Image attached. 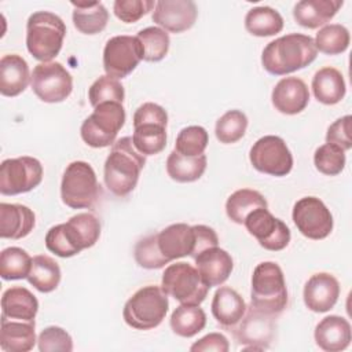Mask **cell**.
Segmentation results:
<instances>
[{
  "instance_id": "6da1fadb",
  "label": "cell",
  "mask_w": 352,
  "mask_h": 352,
  "mask_svg": "<svg viewBox=\"0 0 352 352\" xmlns=\"http://www.w3.org/2000/svg\"><path fill=\"white\" fill-rule=\"evenodd\" d=\"M316 55L318 50L311 36L289 33L264 47L261 65L270 74L286 76L311 65Z\"/></svg>"
},
{
  "instance_id": "7a4b0ae2",
  "label": "cell",
  "mask_w": 352,
  "mask_h": 352,
  "mask_svg": "<svg viewBox=\"0 0 352 352\" xmlns=\"http://www.w3.org/2000/svg\"><path fill=\"white\" fill-rule=\"evenodd\" d=\"M144 165L146 157L135 148L131 136L116 140L103 168L107 190L116 197H126L135 190Z\"/></svg>"
},
{
  "instance_id": "3957f363",
  "label": "cell",
  "mask_w": 352,
  "mask_h": 352,
  "mask_svg": "<svg viewBox=\"0 0 352 352\" xmlns=\"http://www.w3.org/2000/svg\"><path fill=\"white\" fill-rule=\"evenodd\" d=\"M100 236L99 219L88 212L72 216L66 223L51 227L45 235V246L54 254L67 258L92 248Z\"/></svg>"
},
{
  "instance_id": "277c9868",
  "label": "cell",
  "mask_w": 352,
  "mask_h": 352,
  "mask_svg": "<svg viewBox=\"0 0 352 352\" xmlns=\"http://www.w3.org/2000/svg\"><path fill=\"white\" fill-rule=\"evenodd\" d=\"M66 25L50 11L33 12L26 23V47L34 59L51 62L62 50Z\"/></svg>"
},
{
  "instance_id": "5b68a950",
  "label": "cell",
  "mask_w": 352,
  "mask_h": 352,
  "mask_svg": "<svg viewBox=\"0 0 352 352\" xmlns=\"http://www.w3.org/2000/svg\"><path fill=\"white\" fill-rule=\"evenodd\" d=\"M252 305L274 316L280 315L289 301L282 268L274 261L256 265L252 275Z\"/></svg>"
},
{
  "instance_id": "8992f818",
  "label": "cell",
  "mask_w": 352,
  "mask_h": 352,
  "mask_svg": "<svg viewBox=\"0 0 352 352\" xmlns=\"http://www.w3.org/2000/svg\"><path fill=\"white\" fill-rule=\"evenodd\" d=\"M168 308V294L162 287L147 285L128 298L122 309V318L132 329L151 330L162 323Z\"/></svg>"
},
{
  "instance_id": "52a82bcc",
  "label": "cell",
  "mask_w": 352,
  "mask_h": 352,
  "mask_svg": "<svg viewBox=\"0 0 352 352\" xmlns=\"http://www.w3.org/2000/svg\"><path fill=\"white\" fill-rule=\"evenodd\" d=\"M100 195L94 168L85 161L70 162L62 176L60 198L72 209H91Z\"/></svg>"
},
{
  "instance_id": "ba28073f",
  "label": "cell",
  "mask_w": 352,
  "mask_h": 352,
  "mask_svg": "<svg viewBox=\"0 0 352 352\" xmlns=\"http://www.w3.org/2000/svg\"><path fill=\"white\" fill-rule=\"evenodd\" d=\"M125 109L122 103L106 102L94 107V113L88 116L80 128L81 139L94 148L111 146L117 133L125 124Z\"/></svg>"
},
{
  "instance_id": "9c48e42d",
  "label": "cell",
  "mask_w": 352,
  "mask_h": 352,
  "mask_svg": "<svg viewBox=\"0 0 352 352\" xmlns=\"http://www.w3.org/2000/svg\"><path fill=\"white\" fill-rule=\"evenodd\" d=\"M161 287L168 296L187 305H199L209 292L198 270L184 261L169 264L165 268Z\"/></svg>"
},
{
  "instance_id": "30bf717a",
  "label": "cell",
  "mask_w": 352,
  "mask_h": 352,
  "mask_svg": "<svg viewBox=\"0 0 352 352\" xmlns=\"http://www.w3.org/2000/svg\"><path fill=\"white\" fill-rule=\"evenodd\" d=\"M231 333L245 351L268 349L276 337V316L250 305Z\"/></svg>"
},
{
  "instance_id": "8fae6325",
  "label": "cell",
  "mask_w": 352,
  "mask_h": 352,
  "mask_svg": "<svg viewBox=\"0 0 352 352\" xmlns=\"http://www.w3.org/2000/svg\"><path fill=\"white\" fill-rule=\"evenodd\" d=\"M43 180L41 162L29 155L4 160L0 165V192L18 195L36 188Z\"/></svg>"
},
{
  "instance_id": "7c38bea8",
  "label": "cell",
  "mask_w": 352,
  "mask_h": 352,
  "mask_svg": "<svg viewBox=\"0 0 352 352\" xmlns=\"http://www.w3.org/2000/svg\"><path fill=\"white\" fill-rule=\"evenodd\" d=\"M253 168L261 173L282 177L293 168V155L286 142L275 135H267L256 140L249 151Z\"/></svg>"
},
{
  "instance_id": "4fadbf2b",
  "label": "cell",
  "mask_w": 352,
  "mask_h": 352,
  "mask_svg": "<svg viewBox=\"0 0 352 352\" xmlns=\"http://www.w3.org/2000/svg\"><path fill=\"white\" fill-rule=\"evenodd\" d=\"M30 84L36 96L45 103L63 102L73 91V77L59 62L36 65Z\"/></svg>"
},
{
  "instance_id": "5bb4252c",
  "label": "cell",
  "mask_w": 352,
  "mask_h": 352,
  "mask_svg": "<svg viewBox=\"0 0 352 352\" xmlns=\"http://www.w3.org/2000/svg\"><path fill=\"white\" fill-rule=\"evenodd\" d=\"M142 47L136 36L120 34L107 40L103 50L106 76L121 80L129 76L142 60Z\"/></svg>"
},
{
  "instance_id": "9a60e30c",
  "label": "cell",
  "mask_w": 352,
  "mask_h": 352,
  "mask_svg": "<svg viewBox=\"0 0 352 352\" xmlns=\"http://www.w3.org/2000/svg\"><path fill=\"white\" fill-rule=\"evenodd\" d=\"M292 217L297 230L309 239H324L333 231V216L323 201L316 197L300 198L293 206Z\"/></svg>"
},
{
  "instance_id": "2e32d148",
  "label": "cell",
  "mask_w": 352,
  "mask_h": 352,
  "mask_svg": "<svg viewBox=\"0 0 352 352\" xmlns=\"http://www.w3.org/2000/svg\"><path fill=\"white\" fill-rule=\"evenodd\" d=\"M246 230L253 235L261 248L279 252L285 249L292 238L289 227L278 217H275L268 208H258L253 210L243 221Z\"/></svg>"
},
{
  "instance_id": "e0dca14e",
  "label": "cell",
  "mask_w": 352,
  "mask_h": 352,
  "mask_svg": "<svg viewBox=\"0 0 352 352\" xmlns=\"http://www.w3.org/2000/svg\"><path fill=\"white\" fill-rule=\"evenodd\" d=\"M198 16L197 4L191 0H160L153 11V21L170 33H182L192 28Z\"/></svg>"
},
{
  "instance_id": "ac0fdd59",
  "label": "cell",
  "mask_w": 352,
  "mask_h": 352,
  "mask_svg": "<svg viewBox=\"0 0 352 352\" xmlns=\"http://www.w3.org/2000/svg\"><path fill=\"white\" fill-rule=\"evenodd\" d=\"M157 242L160 252L169 261L197 256V231L194 226L186 223L170 224L157 234Z\"/></svg>"
},
{
  "instance_id": "d6986e66",
  "label": "cell",
  "mask_w": 352,
  "mask_h": 352,
  "mask_svg": "<svg viewBox=\"0 0 352 352\" xmlns=\"http://www.w3.org/2000/svg\"><path fill=\"white\" fill-rule=\"evenodd\" d=\"M304 304L314 312H327L338 301L340 283L329 272L314 274L304 286Z\"/></svg>"
},
{
  "instance_id": "ffe728a7",
  "label": "cell",
  "mask_w": 352,
  "mask_h": 352,
  "mask_svg": "<svg viewBox=\"0 0 352 352\" xmlns=\"http://www.w3.org/2000/svg\"><path fill=\"white\" fill-rule=\"evenodd\" d=\"M271 100L274 107L287 116L301 113L309 103V89L298 77H285L272 89Z\"/></svg>"
},
{
  "instance_id": "44dd1931",
  "label": "cell",
  "mask_w": 352,
  "mask_h": 352,
  "mask_svg": "<svg viewBox=\"0 0 352 352\" xmlns=\"http://www.w3.org/2000/svg\"><path fill=\"white\" fill-rule=\"evenodd\" d=\"M194 261L195 268L209 289L213 286H221L230 278L234 268L231 254L219 246L202 250Z\"/></svg>"
},
{
  "instance_id": "7402d4cb",
  "label": "cell",
  "mask_w": 352,
  "mask_h": 352,
  "mask_svg": "<svg viewBox=\"0 0 352 352\" xmlns=\"http://www.w3.org/2000/svg\"><path fill=\"white\" fill-rule=\"evenodd\" d=\"M246 302L232 287L220 286L212 300V315L216 322L231 331L246 312Z\"/></svg>"
},
{
  "instance_id": "603a6c76",
  "label": "cell",
  "mask_w": 352,
  "mask_h": 352,
  "mask_svg": "<svg viewBox=\"0 0 352 352\" xmlns=\"http://www.w3.org/2000/svg\"><path fill=\"white\" fill-rule=\"evenodd\" d=\"M315 342L326 352H340L349 346L352 334L349 322L338 315L323 318L315 327Z\"/></svg>"
},
{
  "instance_id": "cb8c5ba5",
  "label": "cell",
  "mask_w": 352,
  "mask_h": 352,
  "mask_svg": "<svg viewBox=\"0 0 352 352\" xmlns=\"http://www.w3.org/2000/svg\"><path fill=\"white\" fill-rule=\"evenodd\" d=\"M36 224L33 210L21 204H0V236L21 239L28 236Z\"/></svg>"
},
{
  "instance_id": "d4e9b609",
  "label": "cell",
  "mask_w": 352,
  "mask_h": 352,
  "mask_svg": "<svg viewBox=\"0 0 352 352\" xmlns=\"http://www.w3.org/2000/svg\"><path fill=\"white\" fill-rule=\"evenodd\" d=\"M28 62L18 54H8L0 59V94L14 98L22 94L30 81Z\"/></svg>"
},
{
  "instance_id": "484cf974",
  "label": "cell",
  "mask_w": 352,
  "mask_h": 352,
  "mask_svg": "<svg viewBox=\"0 0 352 352\" xmlns=\"http://www.w3.org/2000/svg\"><path fill=\"white\" fill-rule=\"evenodd\" d=\"M342 4V0H301L293 8V18L302 28L318 29L331 21Z\"/></svg>"
},
{
  "instance_id": "4316f807",
  "label": "cell",
  "mask_w": 352,
  "mask_h": 352,
  "mask_svg": "<svg viewBox=\"0 0 352 352\" xmlns=\"http://www.w3.org/2000/svg\"><path fill=\"white\" fill-rule=\"evenodd\" d=\"M38 312L36 296L23 286H12L3 293L1 318L33 322Z\"/></svg>"
},
{
  "instance_id": "83f0119b",
  "label": "cell",
  "mask_w": 352,
  "mask_h": 352,
  "mask_svg": "<svg viewBox=\"0 0 352 352\" xmlns=\"http://www.w3.org/2000/svg\"><path fill=\"white\" fill-rule=\"evenodd\" d=\"M36 323L1 318L0 346L6 352H28L36 344Z\"/></svg>"
},
{
  "instance_id": "f1b7e54d",
  "label": "cell",
  "mask_w": 352,
  "mask_h": 352,
  "mask_svg": "<svg viewBox=\"0 0 352 352\" xmlns=\"http://www.w3.org/2000/svg\"><path fill=\"white\" fill-rule=\"evenodd\" d=\"M312 92L318 102L331 106L341 102L346 92V85L340 70L331 66L319 69L312 78Z\"/></svg>"
},
{
  "instance_id": "f546056e",
  "label": "cell",
  "mask_w": 352,
  "mask_h": 352,
  "mask_svg": "<svg viewBox=\"0 0 352 352\" xmlns=\"http://www.w3.org/2000/svg\"><path fill=\"white\" fill-rule=\"evenodd\" d=\"M73 25L82 34H96L104 30L109 22V11L100 1H72Z\"/></svg>"
},
{
  "instance_id": "4dcf8cb0",
  "label": "cell",
  "mask_w": 352,
  "mask_h": 352,
  "mask_svg": "<svg viewBox=\"0 0 352 352\" xmlns=\"http://www.w3.org/2000/svg\"><path fill=\"white\" fill-rule=\"evenodd\" d=\"M206 162L205 154L198 157H184L173 150L166 160V173L177 183H191L205 173Z\"/></svg>"
},
{
  "instance_id": "1f68e13d",
  "label": "cell",
  "mask_w": 352,
  "mask_h": 352,
  "mask_svg": "<svg viewBox=\"0 0 352 352\" xmlns=\"http://www.w3.org/2000/svg\"><path fill=\"white\" fill-rule=\"evenodd\" d=\"M258 208H268V202L261 192L252 188L234 191L226 202V213L236 224H243L245 219Z\"/></svg>"
},
{
  "instance_id": "d6a6232c",
  "label": "cell",
  "mask_w": 352,
  "mask_h": 352,
  "mask_svg": "<svg viewBox=\"0 0 352 352\" xmlns=\"http://www.w3.org/2000/svg\"><path fill=\"white\" fill-rule=\"evenodd\" d=\"M59 264L47 254H37L33 257L32 268L28 275L29 283L41 293L54 292L60 282Z\"/></svg>"
},
{
  "instance_id": "836d02e7",
  "label": "cell",
  "mask_w": 352,
  "mask_h": 352,
  "mask_svg": "<svg viewBox=\"0 0 352 352\" xmlns=\"http://www.w3.org/2000/svg\"><path fill=\"white\" fill-rule=\"evenodd\" d=\"M172 331L184 338L194 337L206 326V314L199 305L180 304L170 315Z\"/></svg>"
},
{
  "instance_id": "e575fe53",
  "label": "cell",
  "mask_w": 352,
  "mask_h": 352,
  "mask_svg": "<svg viewBox=\"0 0 352 352\" xmlns=\"http://www.w3.org/2000/svg\"><path fill=\"white\" fill-rule=\"evenodd\" d=\"M245 28L250 34L257 37L275 36L283 29V18L276 10L268 6L254 7L245 16Z\"/></svg>"
},
{
  "instance_id": "d590c367",
  "label": "cell",
  "mask_w": 352,
  "mask_h": 352,
  "mask_svg": "<svg viewBox=\"0 0 352 352\" xmlns=\"http://www.w3.org/2000/svg\"><path fill=\"white\" fill-rule=\"evenodd\" d=\"M132 142L135 148L144 157L160 154L166 146V125L157 122L133 125Z\"/></svg>"
},
{
  "instance_id": "8d00e7d4",
  "label": "cell",
  "mask_w": 352,
  "mask_h": 352,
  "mask_svg": "<svg viewBox=\"0 0 352 352\" xmlns=\"http://www.w3.org/2000/svg\"><path fill=\"white\" fill-rule=\"evenodd\" d=\"M136 38L140 43L142 47V60L146 62H160L162 60L168 51H169V44L170 38L169 34L157 26H148L142 29L138 34Z\"/></svg>"
},
{
  "instance_id": "74e56055",
  "label": "cell",
  "mask_w": 352,
  "mask_h": 352,
  "mask_svg": "<svg viewBox=\"0 0 352 352\" xmlns=\"http://www.w3.org/2000/svg\"><path fill=\"white\" fill-rule=\"evenodd\" d=\"M33 258L26 250L18 246L6 248L0 254V276L4 280L28 278Z\"/></svg>"
},
{
  "instance_id": "f35d334b",
  "label": "cell",
  "mask_w": 352,
  "mask_h": 352,
  "mask_svg": "<svg viewBox=\"0 0 352 352\" xmlns=\"http://www.w3.org/2000/svg\"><path fill=\"white\" fill-rule=\"evenodd\" d=\"M349 30L340 23H330L323 26L315 37V47L326 55H338L349 47Z\"/></svg>"
},
{
  "instance_id": "ab89813d",
  "label": "cell",
  "mask_w": 352,
  "mask_h": 352,
  "mask_svg": "<svg viewBox=\"0 0 352 352\" xmlns=\"http://www.w3.org/2000/svg\"><path fill=\"white\" fill-rule=\"evenodd\" d=\"M248 128V117L241 110H228L217 121L214 126L216 138L220 143H236L245 136Z\"/></svg>"
},
{
  "instance_id": "60d3db41",
  "label": "cell",
  "mask_w": 352,
  "mask_h": 352,
  "mask_svg": "<svg viewBox=\"0 0 352 352\" xmlns=\"http://www.w3.org/2000/svg\"><path fill=\"white\" fill-rule=\"evenodd\" d=\"M209 135L201 125H190L183 128L175 142V151L184 157L202 155L208 147Z\"/></svg>"
},
{
  "instance_id": "b9f144b4",
  "label": "cell",
  "mask_w": 352,
  "mask_h": 352,
  "mask_svg": "<svg viewBox=\"0 0 352 352\" xmlns=\"http://www.w3.org/2000/svg\"><path fill=\"white\" fill-rule=\"evenodd\" d=\"M125 98V91L117 78L109 76H100L96 78L88 89V99L92 107L106 102L122 103Z\"/></svg>"
},
{
  "instance_id": "7bdbcfd3",
  "label": "cell",
  "mask_w": 352,
  "mask_h": 352,
  "mask_svg": "<svg viewBox=\"0 0 352 352\" xmlns=\"http://www.w3.org/2000/svg\"><path fill=\"white\" fill-rule=\"evenodd\" d=\"M133 254L138 265L146 270H158L170 263L160 252L157 234H150L139 239L135 245Z\"/></svg>"
},
{
  "instance_id": "ee69618b",
  "label": "cell",
  "mask_w": 352,
  "mask_h": 352,
  "mask_svg": "<svg viewBox=\"0 0 352 352\" xmlns=\"http://www.w3.org/2000/svg\"><path fill=\"white\" fill-rule=\"evenodd\" d=\"M345 151L329 143L319 146L314 154L315 168L326 176H336L341 173L345 168Z\"/></svg>"
},
{
  "instance_id": "f6af8a7d",
  "label": "cell",
  "mask_w": 352,
  "mask_h": 352,
  "mask_svg": "<svg viewBox=\"0 0 352 352\" xmlns=\"http://www.w3.org/2000/svg\"><path fill=\"white\" fill-rule=\"evenodd\" d=\"M41 352H70L73 351V340L70 334L59 326L45 327L37 338Z\"/></svg>"
},
{
  "instance_id": "bcb514c9",
  "label": "cell",
  "mask_w": 352,
  "mask_h": 352,
  "mask_svg": "<svg viewBox=\"0 0 352 352\" xmlns=\"http://www.w3.org/2000/svg\"><path fill=\"white\" fill-rule=\"evenodd\" d=\"M155 3L153 0H116L113 4L114 15L124 23L138 22L147 12L153 11Z\"/></svg>"
},
{
  "instance_id": "7dc6e473",
  "label": "cell",
  "mask_w": 352,
  "mask_h": 352,
  "mask_svg": "<svg viewBox=\"0 0 352 352\" xmlns=\"http://www.w3.org/2000/svg\"><path fill=\"white\" fill-rule=\"evenodd\" d=\"M351 120L352 117L344 116L336 120L329 128L326 133V143L334 144L341 150L346 151L352 147V138H351Z\"/></svg>"
},
{
  "instance_id": "c3c4849f",
  "label": "cell",
  "mask_w": 352,
  "mask_h": 352,
  "mask_svg": "<svg viewBox=\"0 0 352 352\" xmlns=\"http://www.w3.org/2000/svg\"><path fill=\"white\" fill-rule=\"evenodd\" d=\"M143 122H157L168 125V113L162 106L153 102H146L140 104L133 114V125Z\"/></svg>"
},
{
  "instance_id": "681fc988",
  "label": "cell",
  "mask_w": 352,
  "mask_h": 352,
  "mask_svg": "<svg viewBox=\"0 0 352 352\" xmlns=\"http://www.w3.org/2000/svg\"><path fill=\"white\" fill-rule=\"evenodd\" d=\"M230 349V344L228 340L224 334L221 333H209L205 337L199 338L198 341H195L191 346L190 351L191 352H227Z\"/></svg>"
}]
</instances>
